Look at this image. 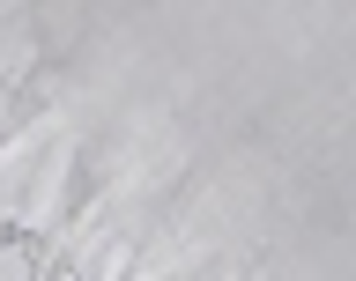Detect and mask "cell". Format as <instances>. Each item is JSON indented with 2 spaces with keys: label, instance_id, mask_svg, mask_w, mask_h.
<instances>
[{
  "label": "cell",
  "instance_id": "cell-1",
  "mask_svg": "<svg viewBox=\"0 0 356 281\" xmlns=\"http://www.w3.org/2000/svg\"><path fill=\"white\" fill-rule=\"evenodd\" d=\"M111 193V163H104V141H89V148H74V163H67V200H60V230H82L89 207Z\"/></svg>",
  "mask_w": 356,
  "mask_h": 281
}]
</instances>
